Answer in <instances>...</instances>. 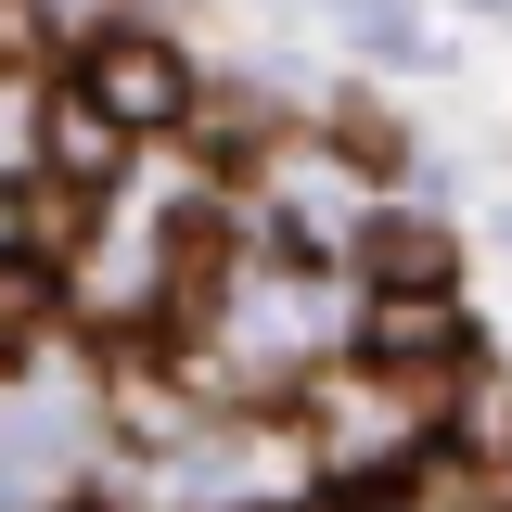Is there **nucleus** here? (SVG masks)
<instances>
[{"label": "nucleus", "mask_w": 512, "mask_h": 512, "mask_svg": "<svg viewBox=\"0 0 512 512\" xmlns=\"http://www.w3.org/2000/svg\"><path fill=\"white\" fill-rule=\"evenodd\" d=\"M77 90L103 103V116L141 141V128H180V103H192V64L154 39V26H103L90 52H77Z\"/></svg>", "instance_id": "f257e3e1"}, {"label": "nucleus", "mask_w": 512, "mask_h": 512, "mask_svg": "<svg viewBox=\"0 0 512 512\" xmlns=\"http://www.w3.org/2000/svg\"><path fill=\"white\" fill-rule=\"evenodd\" d=\"M359 372H384V384H461L474 372L461 295H372V308H359Z\"/></svg>", "instance_id": "f03ea898"}, {"label": "nucleus", "mask_w": 512, "mask_h": 512, "mask_svg": "<svg viewBox=\"0 0 512 512\" xmlns=\"http://www.w3.org/2000/svg\"><path fill=\"white\" fill-rule=\"evenodd\" d=\"M116 154H128V128L64 77V90H39V180H77V192H103L116 180Z\"/></svg>", "instance_id": "7ed1b4c3"}, {"label": "nucleus", "mask_w": 512, "mask_h": 512, "mask_svg": "<svg viewBox=\"0 0 512 512\" xmlns=\"http://www.w3.org/2000/svg\"><path fill=\"white\" fill-rule=\"evenodd\" d=\"M359 282L372 295H461V244L436 218H372L359 231Z\"/></svg>", "instance_id": "20e7f679"}, {"label": "nucleus", "mask_w": 512, "mask_h": 512, "mask_svg": "<svg viewBox=\"0 0 512 512\" xmlns=\"http://www.w3.org/2000/svg\"><path fill=\"white\" fill-rule=\"evenodd\" d=\"M90 231H103V192H77V180H26V192H13V256L77 269V256H90Z\"/></svg>", "instance_id": "39448f33"}, {"label": "nucleus", "mask_w": 512, "mask_h": 512, "mask_svg": "<svg viewBox=\"0 0 512 512\" xmlns=\"http://www.w3.org/2000/svg\"><path fill=\"white\" fill-rule=\"evenodd\" d=\"M39 333H52V269L0 244V372H13V359H39Z\"/></svg>", "instance_id": "423d86ee"}, {"label": "nucleus", "mask_w": 512, "mask_h": 512, "mask_svg": "<svg viewBox=\"0 0 512 512\" xmlns=\"http://www.w3.org/2000/svg\"><path fill=\"white\" fill-rule=\"evenodd\" d=\"M320 512H436V487H423V474H333Z\"/></svg>", "instance_id": "0eeeda50"}, {"label": "nucleus", "mask_w": 512, "mask_h": 512, "mask_svg": "<svg viewBox=\"0 0 512 512\" xmlns=\"http://www.w3.org/2000/svg\"><path fill=\"white\" fill-rule=\"evenodd\" d=\"M448 448H474V461H512V384H474V423H448Z\"/></svg>", "instance_id": "6e6552de"}, {"label": "nucleus", "mask_w": 512, "mask_h": 512, "mask_svg": "<svg viewBox=\"0 0 512 512\" xmlns=\"http://www.w3.org/2000/svg\"><path fill=\"white\" fill-rule=\"evenodd\" d=\"M333 141H346L359 167H397V128H384V116H333Z\"/></svg>", "instance_id": "1a4fd4ad"}, {"label": "nucleus", "mask_w": 512, "mask_h": 512, "mask_svg": "<svg viewBox=\"0 0 512 512\" xmlns=\"http://www.w3.org/2000/svg\"><path fill=\"white\" fill-rule=\"evenodd\" d=\"M77 512H90V500H77Z\"/></svg>", "instance_id": "9d476101"}]
</instances>
